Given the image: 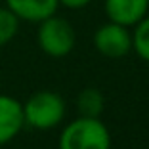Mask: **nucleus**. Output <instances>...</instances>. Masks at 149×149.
Masks as SVG:
<instances>
[{
	"instance_id": "f257e3e1",
	"label": "nucleus",
	"mask_w": 149,
	"mask_h": 149,
	"mask_svg": "<svg viewBox=\"0 0 149 149\" xmlns=\"http://www.w3.org/2000/svg\"><path fill=\"white\" fill-rule=\"evenodd\" d=\"M59 149H111V134L100 117H79L63 128Z\"/></svg>"
},
{
	"instance_id": "f03ea898",
	"label": "nucleus",
	"mask_w": 149,
	"mask_h": 149,
	"mask_svg": "<svg viewBox=\"0 0 149 149\" xmlns=\"http://www.w3.org/2000/svg\"><path fill=\"white\" fill-rule=\"evenodd\" d=\"M65 117V101L59 94L42 90L33 94L23 103L25 124L36 130H50L57 126Z\"/></svg>"
},
{
	"instance_id": "7ed1b4c3",
	"label": "nucleus",
	"mask_w": 149,
	"mask_h": 149,
	"mask_svg": "<svg viewBox=\"0 0 149 149\" xmlns=\"http://www.w3.org/2000/svg\"><path fill=\"white\" fill-rule=\"evenodd\" d=\"M38 46L46 56L50 57H65L73 52L77 35L74 29L67 19L57 17L56 13L40 21L38 33H36Z\"/></svg>"
},
{
	"instance_id": "20e7f679",
	"label": "nucleus",
	"mask_w": 149,
	"mask_h": 149,
	"mask_svg": "<svg viewBox=\"0 0 149 149\" xmlns=\"http://www.w3.org/2000/svg\"><path fill=\"white\" fill-rule=\"evenodd\" d=\"M130 27L118 25V23H105L94 33V46L96 50L105 57L118 59L124 57L132 50V33Z\"/></svg>"
},
{
	"instance_id": "39448f33",
	"label": "nucleus",
	"mask_w": 149,
	"mask_h": 149,
	"mask_svg": "<svg viewBox=\"0 0 149 149\" xmlns=\"http://www.w3.org/2000/svg\"><path fill=\"white\" fill-rule=\"evenodd\" d=\"M25 126L23 103L15 97L0 94V145L12 141Z\"/></svg>"
},
{
	"instance_id": "423d86ee",
	"label": "nucleus",
	"mask_w": 149,
	"mask_h": 149,
	"mask_svg": "<svg viewBox=\"0 0 149 149\" xmlns=\"http://www.w3.org/2000/svg\"><path fill=\"white\" fill-rule=\"evenodd\" d=\"M149 0H105L109 21L124 27H134L147 15Z\"/></svg>"
},
{
	"instance_id": "0eeeda50",
	"label": "nucleus",
	"mask_w": 149,
	"mask_h": 149,
	"mask_svg": "<svg viewBox=\"0 0 149 149\" xmlns=\"http://www.w3.org/2000/svg\"><path fill=\"white\" fill-rule=\"evenodd\" d=\"M6 4L17 19L40 23L57 12L59 0H6Z\"/></svg>"
},
{
	"instance_id": "6e6552de",
	"label": "nucleus",
	"mask_w": 149,
	"mask_h": 149,
	"mask_svg": "<svg viewBox=\"0 0 149 149\" xmlns=\"http://www.w3.org/2000/svg\"><path fill=\"white\" fill-rule=\"evenodd\" d=\"M77 107L80 117H100L105 107L103 94L96 88H84L77 97Z\"/></svg>"
},
{
	"instance_id": "1a4fd4ad",
	"label": "nucleus",
	"mask_w": 149,
	"mask_h": 149,
	"mask_svg": "<svg viewBox=\"0 0 149 149\" xmlns=\"http://www.w3.org/2000/svg\"><path fill=\"white\" fill-rule=\"evenodd\" d=\"M136 29L132 33V50L138 56L149 63V15H145L140 23H136Z\"/></svg>"
},
{
	"instance_id": "9d476101",
	"label": "nucleus",
	"mask_w": 149,
	"mask_h": 149,
	"mask_svg": "<svg viewBox=\"0 0 149 149\" xmlns=\"http://www.w3.org/2000/svg\"><path fill=\"white\" fill-rule=\"evenodd\" d=\"M19 31V19L8 8H0V46L8 44Z\"/></svg>"
},
{
	"instance_id": "9b49d317",
	"label": "nucleus",
	"mask_w": 149,
	"mask_h": 149,
	"mask_svg": "<svg viewBox=\"0 0 149 149\" xmlns=\"http://www.w3.org/2000/svg\"><path fill=\"white\" fill-rule=\"evenodd\" d=\"M92 2V0H59V4H63L65 8H71V10H79V8H84Z\"/></svg>"
}]
</instances>
